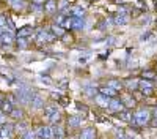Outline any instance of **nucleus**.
<instances>
[{"instance_id": "nucleus-30", "label": "nucleus", "mask_w": 157, "mask_h": 139, "mask_svg": "<svg viewBox=\"0 0 157 139\" xmlns=\"http://www.w3.org/2000/svg\"><path fill=\"white\" fill-rule=\"evenodd\" d=\"M60 40H61L63 43H66V44H72V43H74V36H72L69 32H66V33L60 38Z\"/></svg>"}, {"instance_id": "nucleus-25", "label": "nucleus", "mask_w": 157, "mask_h": 139, "mask_svg": "<svg viewBox=\"0 0 157 139\" xmlns=\"http://www.w3.org/2000/svg\"><path fill=\"white\" fill-rule=\"evenodd\" d=\"M10 117H13V119H16V120H22V117H24V111L21 109V108H14L11 111V114H10Z\"/></svg>"}, {"instance_id": "nucleus-37", "label": "nucleus", "mask_w": 157, "mask_h": 139, "mask_svg": "<svg viewBox=\"0 0 157 139\" xmlns=\"http://www.w3.org/2000/svg\"><path fill=\"white\" fill-rule=\"evenodd\" d=\"M32 3H36V5H44L46 0H32Z\"/></svg>"}, {"instance_id": "nucleus-11", "label": "nucleus", "mask_w": 157, "mask_h": 139, "mask_svg": "<svg viewBox=\"0 0 157 139\" xmlns=\"http://www.w3.org/2000/svg\"><path fill=\"white\" fill-rule=\"evenodd\" d=\"M52 131H54V139H64L66 137V133H64V128H63L61 123L52 126Z\"/></svg>"}, {"instance_id": "nucleus-3", "label": "nucleus", "mask_w": 157, "mask_h": 139, "mask_svg": "<svg viewBox=\"0 0 157 139\" xmlns=\"http://www.w3.org/2000/svg\"><path fill=\"white\" fill-rule=\"evenodd\" d=\"M109 111H112V112H116V114H120L121 111H124L126 109V106H124V103L121 101V98H110V103H109V108H107Z\"/></svg>"}, {"instance_id": "nucleus-21", "label": "nucleus", "mask_w": 157, "mask_h": 139, "mask_svg": "<svg viewBox=\"0 0 157 139\" xmlns=\"http://www.w3.org/2000/svg\"><path fill=\"white\" fill-rule=\"evenodd\" d=\"M0 108H2L0 111H2V112L5 114V116H10V114H11V111L14 109V104H13V103H10L8 100H5V101H3V104L0 106Z\"/></svg>"}, {"instance_id": "nucleus-36", "label": "nucleus", "mask_w": 157, "mask_h": 139, "mask_svg": "<svg viewBox=\"0 0 157 139\" xmlns=\"http://www.w3.org/2000/svg\"><path fill=\"white\" fill-rule=\"evenodd\" d=\"M6 21H8V18H6L5 14H2V13H0V29L6 27Z\"/></svg>"}, {"instance_id": "nucleus-20", "label": "nucleus", "mask_w": 157, "mask_h": 139, "mask_svg": "<svg viewBox=\"0 0 157 139\" xmlns=\"http://www.w3.org/2000/svg\"><path fill=\"white\" fill-rule=\"evenodd\" d=\"M16 44L19 49H27L30 44V38H24V36H17L16 38Z\"/></svg>"}, {"instance_id": "nucleus-16", "label": "nucleus", "mask_w": 157, "mask_h": 139, "mask_svg": "<svg viewBox=\"0 0 157 139\" xmlns=\"http://www.w3.org/2000/svg\"><path fill=\"white\" fill-rule=\"evenodd\" d=\"M33 33V27L32 25H24V27H21L16 33V36H24V38H29L30 35Z\"/></svg>"}, {"instance_id": "nucleus-38", "label": "nucleus", "mask_w": 157, "mask_h": 139, "mask_svg": "<svg viewBox=\"0 0 157 139\" xmlns=\"http://www.w3.org/2000/svg\"><path fill=\"white\" fill-rule=\"evenodd\" d=\"M5 100H6V96H5L3 93H0V106L3 104V101H5Z\"/></svg>"}, {"instance_id": "nucleus-35", "label": "nucleus", "mask_w": 157, "mask_h": 139, "mask_svg": "<svg viewBox=\"0 0 157 139\" xmlns=\"http://www.w3.org/2000/svg\"><path fill=\"white\" fill-rule=\"evenodd\" d=\"M151 36H152V32H151V30H146L145 33L140 35V41H148Z\"/></svg>"}, {"instance_id": "nucleus-12", "label": "nucleus", "mask_w": 157, "mask_h": 139, "mask_svg": "<svg viewBox=\"0 0 157 139\" xmlns=\"http://www.w3.org/2000/svg\"><path fill=\"white\" fill-rule=\"evenodd\" d=\"M80 139H96V130L93 126H86L80 133Z\"/></svg>"}, {"instance_id": "nucleus-27", "label": "nucleus", "mask_w": 157, "mask_h": 139, "mask_svg": "<svg viewBox=\"0 0 157 139\" xmlns=\"http://www.w3.org/2000/svg\"><path fill=\"white\" fill-rule=\"evenodd\" d=\"M52 125H58V123H61V114L60 112H55V114H52V116L47 119Z\"/></svg>"}, {"instance_id": "nucleus-44", "label": "nucleus", "mask_w": 157, "mask_h": 139, "mask_svg": "<svg viewBox=\"0 0 157 139\" xmlns=\"http://www.w3.org/2000/svg\"><path fill=\"white\" fill-rule=\"evenodd\" d=\"M155 10H157V0H155Z\"/></svg>"}, {"instance_id": "nucleus-13", "label": "nucleus", "mask_w": 157, "mask_h": 139, "mask_svg": "<svg viewBox=\"0 0 157 139\" xmlns=\"http://www.w3.org/2000/svg\"><path fill=\"white\" fill-rule=\"evenodd\" d=\"M94 101L101 106V108H109V103H110V98L105 96V95H102V93H98L94 96Z\"/></svg>"}, {"instance_id": "nucleus-26", "label": "nucleus", "mask_w": 157, "mask_h": 139, "mask_svg": "<svg viewBox=\"0 0 157 139\" xmlns=\"http://www.w3.org/2000/svg\"><path fill=\"white\" fill-rule=\"evenodd\" d=\"M86 10L85 8H80V6H72V16L74 18H83L85 16Z\"/></svg>"}, {"instance_id": "nucleus-7", "label": "nucleus", "mask_w": 157, "mask_h": 139, "mask_svg": "<svg viewBox=\"0 0 157 139\" xmlns=\"http://www.w3.org/2000/svg\"><path fill=\"white\" fill-rule=\"evenodd\" d=\"M130 22V14L129 13H123V14H116L113 19V25H127Z\"/></svg>"}, {"instance_id": "nucleus-1", "label": "nucleus", "mask_w": 157, "mask_h": 139, "mask_svg": "<svg viewBox=\"0 0 157 139\" xmlns=\"http://www.w3.org/2000/svg\"><path fill=\"white\" fill-rule=\"evenodd\" d=\"M151 122V112L146 108H140L134 112V125L137 126H146Z\"/></svg>"}, {"instance_id": "nucleus-14", "label": "nucleus", "mask_w": 157, "mask_h": 139, "mask_svg": "<svg viewBox=\"0 0 157 139\" xmlns=\"http://www.w3.org/2000/svg\"><path fill=\"white\" fill-rule=\"evenodd\" d=\"M83 29H85V18L72 16V30H83Z\"/></svg>"}, {"instance_id": "nucleus-24", "label": "nucleus", "mask_w": 157, "mask_h": 139, "mask_svg": "<svg viewBox=\"0 0 157 139\" xmlns=\"http://www.w3.org/2000/svg\"><path fill=\"white\" fill-rule=\"evenodd\" d=\"M107 85H109V87H112L113 90H116V92L120 90V88H123V87H124V84H123L121 81H118V79H110V81L107 82Z\"/></svg>"}, {"instance_id": "nucleus-32", "label": "nucleus", "mask_w": 157, "mask_h": 139, "mask_svg": "<svg viewBox=\"0 0 157 139\" xmlns=\"http://www.w3.org/2000/svg\"><path fill=\"white\" fill-rule=\"evenodd\" d=\"M140 90H141L143 96H152V93H154V87H141Z\"/></svg>"}, {"instance_id": "nucleus-9", "label": "nucleus", "mask_w": 157, "mask_h": 139, "mask_svg": "<svg viewBox=\"0 0 157 139\" xmlns=\"http://www.w3.org/2000/svg\"><path fill=\"white\" fill-rule=\"evenodd\" d=\"M118 116H120V119L123 122L134 125V112H132V109H124V111H121L120 114H118Z\"/></svg>"}, {"instance_id": "nucleus-2", "label": "nucleus", "mask_w": 157, "mask_h": 139, "mask_svg": "<svg viewBox=\"0 0 157 139\" xmlns=\"http://www.w3.org/2000/svg\"><path fill=\"white\" fill-rule=\"evenodd\" d=\"M16 96H17V101L21 104H30L35 95H33V90L29 85H21L19 90L16 92Z\"/></svg>"}, {"instance_id": "nucleus-42", "label": "nucleus", "mask_w": 157, "mask_h": 139, "mask_svg": "<svg viewBox=\"0 0 157 139\" xmlns=\"http://www.w3.org/2000/svg\"><path fill=\"white\" fill-rule=\"evenodd\" d=\"M120 139H129V137H126V136H124V137H120Z\"/></svg>"}, {"instance_id": "nucleus-4", "label": "nucleus", "mask_w": 157, "mask_h": 139, "mask_svg": "<svg viewBox=\"0 0 157 139\" xmlns=\"http://www.w3.org/2000/svg\"><path fill=\"white\" fill-rule=\"evenodd\" d=\"M13 133H14V126L11 123L0 125V139H11Z\"/></svg>"}, {"instance_id": "nucleus-10", "label": "nucleus", "mask_w": 157, "mask_h": 139, "mask_svg": "<svg viewBox=\"0 0 157 139\" xmlns=\"http://www.w3.org/2000/svg\"><path fill=\"white\" fill-rule=\"evenodd\" d=\"M30 104H32L33 109H41V108H44V95L35 93V96H33V100H32Z\"/></svg>"}, {"instance_id": "nucleus-33", "label": "nucleus", "mask_w": 157, "mask_h": 139, "mask_svg": "<svg viewBox=\"0 0 157 139\" xmlns=\"http://www.w3.org/2000/svg\"><path fill=\"white\" fill-rule=\"evenodd\" d=\"M14 131H16V133H21V134H24L25 131H27V125H25V123H22V122H21V123H17V125L14 126Z\"/></svg>"}, {"instance_id": "nucleus-45", "label": "nucleus", "mask_w": 157, "mask_h": 139, "mask_svg": "<svg viewBox=\"0 0 157 139\" xmlns=\"http://www.w3.org/2000/svg\"><path fill=\"white\" fill-rule=\"evenodd\" d=\"M154 71H155V73H157V65H155V70H154Z\"/></svg>"}, {"instance_id": "nucleus-34", "label": "nucleus", "mask_w": 157, "mask_h": 139, "mask_svg": "<svg viewBox=\"0 0 157 139\" xmlns=\"http://www.w3.org/2000/svg\"><path fill=\"white\" fill-rule=\"evenodd\" d=\"M22 139H36V133L35 131H30V130H27L24 134H22Z\"/></svg>"}, {"instance_id": "nucleus-22", "label": "nucleus", "mask_w": 157, "mask_h": 139, "mask_svg": "<svg viewBox=\"0 0 157 139\" xmlns=\"http://www.w3.org/2000/svg\"><path fill=\"white\" fill-rule=\"evenodd\" d=\"M121 101L124 103V106H126V109H132L134 106H135V100L130 96V95H124L123 98H121Z\"/></svg>"}, {"instance_id": "nucleus-18", "label": "nucleus", "mask_w": 157, "mask_h": 139, "mask_svg": "<svg viewBox=\"0 0 157 139\" xmlns=\"http://www.w3.org/2000/svg\"><path fill=\"white\" fill-rule=\"evenodd\" d=\"M98 93H99V90H98L96 87H93V85H88V87L83 88V95L88 96V98H94Z\"/></svg>"}, {"instance_id": "nucleus-17", "label": "nucleus", "mask_w": 157, "mask_h": 139, "mask_svg": "<svg viewBox=\"0 0 157 139\" xmlns=\"http://www.w3.org/2000/svg\"><path fill=\"white\" fill-rule=\"evenodd\" d=\"M50 32L52 33H54L57 38H58V40H60V38L64 35V33H66L68 30H64L63 27H61V25H58V24H52V27H50Z\"/></svg>"}, {"instance_id": "nucleus-43", "label": "nucleus", "mask_w": 157, "mask_h": 139, "mask_svg": "<svg viewBox=\"0 0 157 139\" xmlns=\"http://www.w3.org/2000/svg\"><path fill=\"white\" fill-rule=\"evenodd\" d=\"M90 2H98V0H90Z\"/></svg>"}, {"instance_id": "nucleus-41", "label": "nucleus", "mask_w": 157, "mask_h": 139, "mask_svg": "<svg viewBox=\"0 0 157 139\" xmlns=\"http://www.w3.org/2000/svg\"><path fill=\"white\" fill-rule=\"evenodd\" d=\"M2 116H3V112H2V111H0V117H2Z\"/></svg>"}, {"instance_id": "nucleus-40", "label": "nucleus", "mask_w": 157, "mask_h": 139, "mask_svg": "<svg viewBox=\"0 0 157 139\" xmlns=\"http://www.w3.org/2000/svg\"><path fill=\"white\" fill-rule=\"evenodd\" d=\"M129 139H140V137H137V136H132V137H129Z\"/></svg>"}, {"instance_id": "nucleus-39", "label": "nucleus", "mask_w": 157, "mask_h": 139, "mask_svg": "<svg viewBox=\"0 0 157 139\" xmlns=\"http://www.w3.org/2000/svg\"><path fill=\"white\" fill-rule=\"evenodd\" d=\"M86 57H80V59H78V63H86Z\"/></svg>"}, {"instance_id": "nucleus-6", "label": "nucleus", "mask_w": 157, "mask_h": 139, "mask_svg": "<svg viewBox=\"0 0 157 139\" xmlns=\"http://www.w3.org/2000/svg\"><path fill=\"white\" fill-rule=\"evenodd\" d=\"M16 38H17V36L13 35V30H6V32H3L2 35H0V40H2V43L6 44V46L14 44V43H16Z\"/></svg>"}, {"instance_id": "nucleus-23", "label": "nucleus", "mask_w": 157, "mask_h": 139, "mask_svg": "<svg viewBox=\"0 0 157 139\" xmlns=\"http://www.w3.org/2000/svg\"><path fill=\"white\" fill-rule=\"evenodd\" d=\"M44 112H46V117L49 119L52 114H55V112H58V104H55V103H50V104H47L46 108H44Z\"/></svg>"}, {"instance_id": "nucleus-8", "label": "nucleus", "mask_w": 157, "mask_h": 139, "mask_svg": "<svg viewBox=\"0 0 157 139\" xmlns=\"http://www.w3.org/2000/svg\"><path fill=\"white\" fill-rule=\"evenodd\" d=\"M44 13H47V14H55V13H58L57 0H46V3H44Z\"/></svg>"}, {"instance_id": "nucleus-28", "label": "nucleus", "mask_w": 157, "mask_h": 139, "mask_svg": "<svg viewBox=\"0 0 157 139\" xmlns=\"http://www.w3.org/2000/svg\"><path fill=\"white\" fill-rule=\"evenodd\" d=\"M124 87H127L129 90H137V88H138V81H135V79H127L126 84H124Z\"/></svg>"}, {"instance_id": "nucleus-19", "label": "nucleus", "mask_w": 157, "mask_h": 139, "mask_svg": "<svg viewBox=\"0 0 157 139\" xmlns=\"http://www.w3.org/2000/svg\"><path fill=\"white\" fill-rule=\"evenodd\" d=\"M80 125H82V117L72 116V117L68 119V126H69V128H78Z\"/></svg>"}, {"instance_id": "nucleus-29", "label": "nucleus", "mask_w": 157, "mask_h": 139, "mask_svg": "<svg viewBox=\"0 0 157 139\" xmlns=\"http://www.w3.org/2000/svg\"><path fill=\"white\" fill-rule=\"evenodd\" d=\"M151 126H154V128H157V106H154L152 112H151V122H149Z\"/></svg>"}, {"instance_id": "nucleus-15", "label": "nucleus", "mask_w": 157, "mask_h": 139, "mask_svg": "<svg viewBox=\"0 0 157 139\" xmlns=\"http://www.w3.org/2000/svg\"><path fill=\"white\" fill-rule=\"evenodd\" d=\"M98 90H99V93L105 95V96H109V98H115V96H116V90H113V88L109 87V85H102V87L98 88Z\"/></svg>"}, {"instance_id": "nucleus-5", "label": "nucleus", "mask_w": 157, "mask_h": 139, "mask_svg": "<svg viewBox=\"0 0 157 139\" xmlns=\"http://www.w3.org/2000/svg\"><path fill=\"white\" fill-rule=\"evenodd\" d=\"M36 139H54L52 126H41V128L36 131Z\"/></svg>"}, {"instance_id": "nucleus-31", "label": "nucleus", "mask_w": 157, "mask_h": 139, "mask_svg": "<svg viewBox=\"0 0 157 139\" xmlns=\"http://www.w3.org/2000/svg\"><path fill=\"white\" fill-rule=\"evenodd\" d=\"M155 76H157V73H155L154 70H148V71H143V78H145V79H148V81L154 79Z\"/></svg>"}]
</instances>
